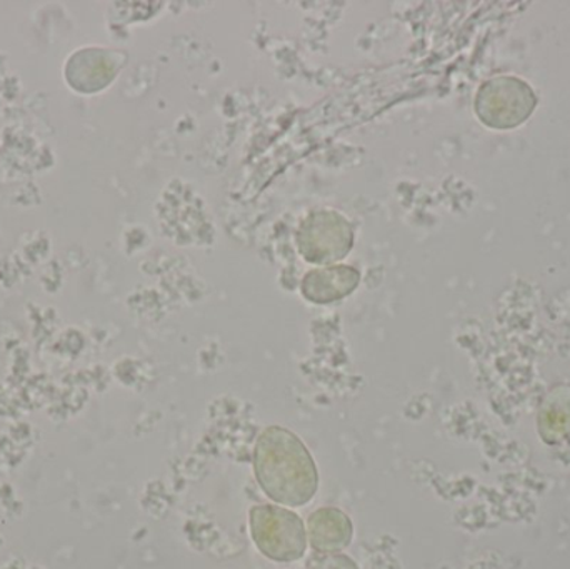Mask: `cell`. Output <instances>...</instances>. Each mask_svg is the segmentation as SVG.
I'll return each instance as SVG.
<instances>
[{
	"label": "cell",
	"mask_w": 570,
	"mask_h": 569,
	"mask_svg": "<svg viewBox=\"0 0 570 569\" xmlns=\"http://www.w3.org/2000/svg\"><path fill=\"white\" fill-rule=\"evenodd\" d=\"M538 107V96L525 80L498 76L482 84L475 96V114L495 130H511L528 122Z\"/></svg>",
	"instance_id": "cell-2"
},
{
	"label": "cell",
	"mask_w": 570,
	"mask_h": 569,
	"mask_svg": "<svg viewBox=\"0 0 570 569\" xmlns=\"http://www.w3.org/2000/svg\"><path fill=\"white\" fill-rule=\"evenodd\" d=\"M307 569H358L351 558L344 555H324L308 561Z\"/></svg>",
	"instance_id": "cell-7"
},
{
	"label": "cell",
	"mask_w": 570,
	"mask_h": 569,
	"mask_svg": "<svg viewBox=\"0 0 570 569\" xmlns=\"http://www.w3.org/2000/svg\"><path fill=\"white\" fill-rule=\"evenodd\" d=\"M254 471L264 493L284 507H305L317 493L318 474L301 438L269 426L257 438Z\"/></svg>",
	"instance_id": "cell-1"
},
{
	"label": "cell",
	"mask_w": 570,
	"mask_h": 569,
	"mask_svg": "<svg viewBox=\"0 0 570 569\" xmlns=\"http://www.w3.org/2000/svg\"><path fill=\"white\" fill-rule=\"evenodd\" d=\"M250 533L261 553L277 563L301 560L307 547L304 523L297 514L273 504L250 511Z\"/></svg>",
	"instance_id": "cell-3"
},
{
	"label": "cell",
	"mask_w": 570,
	"mask_h": 569,
	"mask_svg": "<svg viewBox=\"0 0 570 569\" xmlns=\"http://www.w3.org/2000/svg\"><path fill=\"white\" fill-rule=\"evenodd\" d=\"M308 540L318 553L332 555L344 550L352 541L354 527L344 511L321 508L308 518Z\"/></svg>",
	"instance_id": "cell-5"
},
{
	"label": "cell",
	"mask_w": 570,
	"mask_h": 569,
	"mask_svg": "<svg viewBox=\"0 0 570 569\" xmlns=\"http://www.w3.org/2000/svg\"><path fill=\"white\" fill-rule=\"evenodd\" d=\"M116 60L109 52L86 49L73 53L66 67V79L79 92H97L114 79Z\"/></svg>",
	"instance_id": "cell-4"
},
{
	"label": "cell",
	"mask_w": 570,
	"mask_h": 569,
	"mask_svg": "<svg viewBox=\"0 0 570 569\" xmlns=\"http://www.w3.org/2000/svg\"><path fill=\"white\" fill-rule=\"evenodd\" d=\"M358 276L348 267H335V269L317 271L311 273L304 279L305 297L315 303H331L347 296L357 286Z\"/></svg>",
	"instance_id": "cell-6"
}]
</instances>
